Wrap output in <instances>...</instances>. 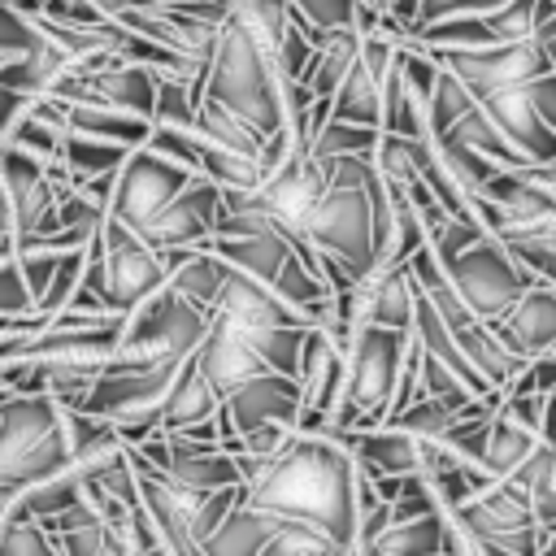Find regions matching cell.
I'll use <instances>...</instances> for the list:
<instances>
[{
    "label": "cell",
    "instance_id": "cell-1",
    "mask_svg": "<svg viewBox=\"0 0 556 556\" xmlns=\"http://www.w3.org/2000/svg\"><path fill=\"white\" fill-rule=\"evenodd\" d=\"M239 460V495L243 504L278 517L321 530L330 543L348 547L356 543V482L361 469L343 439L326 430H291V439L256 460L248 452H235Z\"/></svg>",
    "mask_w": 556,
    "mask_h": 556
},
{
    "label": "cell",
    "instance_id": "cell-2",
    "mask_svg": "<svg viewBox=\"0 0 556 556\" xmlns=\"http://www.w3.org/2000/svg\"><path fill=\"white\" fill-rule=\"evenodd\" d=\"M326 191L308 213L304 239L317 256H334L352 278H361L391 235V187L374 156H326Z\"/></svg>",
    "mask_w": 556,
    "mask_h": 556
},
{
    "label": "cell",
    "instance_id": "cell-3",
    "mask_svg": "<svg viewBox=\"0 0 556 556\" xmlns=\"http://www.w3.org/2000/svg\"><path fill=\"white\" fill-rule=\"evenodd\" d=\"M204 96L226 104L230 113H239L248 126H256L265 139L287 130V83L278 61L226 13L222 35H217V52L204 70Z\"/></svg>",
    "mask_w": 556,
    "mask_h": 556
},
{
    "label": "cell",
    "instance_id": "cell-4",
    "mask_svg": "<svg viewBox=\"0 0 556 556\" xmlns=\"http://www.w3.org/2000/svg\"><path fill=\"white\" fill-rule=\"evenodd\" d=\"M65 465H70V439L56 395L0 387V504L61 473Z\"/></svg>",
    "mask_w": 556,
    "mask_h": 556
},
{
    "label": "cell",
    "instance_id": "cell-5",
    "mask_svg": "<svg viewBox=\"0 0 556 556\" xmlns=\"http://www.w3.org/2000/svg\"><path fill=\"white\" fill-rule=\"evenodd\" d=\"M413 330H387V326H352L348 334V374H343V391L339 404L330 413L326 434L343 439L352 430H369L382 426L400 387V369H404V352H408Z\"/></svg>",
    "mask_w": 556,
    "mask_h": 556
},
{
    "label": "cell",
    "instance_id": "cell-6",
    "mask_svg": "<svg viewBox=\"0 0 556 556\" xmlns=\"http://www.w3.org/2000/svg\"><path fill=\"white\" fill-rule=\"evenodd\" d=\"M447 513L460 526V534L478 547V556H539L547 534L530 491L517 478H495Z\"/></svg>",
    "mask_w": 556,
    "mask_h": 556
},
{
    "label": "cell",
    "instance_id": "cell-7",
    "mask_svg": "<svg viewBox=\"0 0 556 556\" xmlns=\"http://www.w3.org/2000/svg\"><path fill=\"white\" fill-rule=\"evenodd\" d=\"M0 178H4V191H9L17 252L22 248H61V222H56L61 165L43 161L26 148L0 143Z\"/></svg>",
    "mask_w": 556,
    "mask_h": 556
},
{
    "label": "cell",
    "instance_id": "cell-8",
    "mask_svg": "<svg viewBox=\"0 0 556 556\" xmlns=\"http://www.w3.org/2000/svg\"><path fill=\"white\" fill-rule=\"evenodd\" d=\"M447 282L456 287V295L482 317V321H495L504 317L539 278L495 239V235H482L473 239L469 248H460L456 256L439 261Z\"/></svg>",
    "mask_w": 556,
    "mask_h": 556
},
{
    "label": "cell",
    "instance_id": "cell-9",
    "mask_svg": "<svg viewBox=\"0 0 556 556\" xmlns=\"http://www.w3.org/2000/svg\"><path fill=\"white\" fill-rule=\"evenodd\" d=\"M191 178L195 174L187 165H178V161H169V156H161L152 148H130L126 161L113 174V191H109L104 213L139 235Z\"/></svg>",
    "mask_w": 556,
    "mask_h": 556
},
{
    "label": "cell",
    "instance_id": "cell-10",
    "mask_svg": "<svg viewBox=\"0 0 556 556\" xmlns=\"http://www.w3.org/2000/svg\"><path fill=\"white\" fill-rule=\"evenodd\" d=\"M265 421H282V426L300 421V382H295V374L265 369V374H252V378H243L239 387H230L222 395L217 430H222L226 452H243V434L265 426Z\"/></svg>",
    "mask_w": 556,
    "mask_h": 556
},
{
    "label": "cell",
    "instance_id": "cell-11",
    "mask_svg": "<svg viewBox=\"0 0 556 556\" xmlns=\"http://www.w3.org/2000/svg\"><path fill=\"white\" fill-rule=\"evenodd\" d=\"M348 374V339H339L330 326H313L300 348L295 382H300V421L295 430H326L330 413L339 404Z\"/></svg>",
    "mask_w": 556,
    "mask_h": 556
},
{
    "label": "cell",
    "instance_id": "cell-12",
    "mask_svg": "<svg viewBox=\"0 0 556 556\" xmlns=\"http://www.w3.org/2000/svg\"><path fill=\"white\" fill-rule=\"evenodd\" d=\"M217 213H222V187L204 174H195L143 230L139 239H148L152 248L161 252H174V248H204L213 226H217Z\"/></svg>",
    "mask_w": 556,
    "mask_h": 556
},
{
    "label": "cell",
    "instance_id": "cell-13",
    "mask_svg": "<svg viewBox=\"0 0 556 556\" xmlns=\"http://www.w3.org/2000/svg\"><path fill=\"white\" fill-rule=\"evenodd\" d=\"M204 330H208V313L195 308L187 295H178V291L165 282V287H161L156 295H148L135 313H126V330H122V334L152 339V343H161V348L174 352V356H191V352L200 348Z\"/></svg>",
    "mask_w": 556,
    "mask_h": 556
},
{
    "label": "cell",
    "instance_id": "cell-14",
    "mask_svg": "<svg viewBox=\"0 0 556 556\" xmlns=\"http://www.w3.org/2000/svg\"><path fill=\"white\" fill-rule=\"evenodd\" d=\"M491 330L521 361H530L539 352H552L556 348V287L534 282L504 317L491 321Z\"/></svg>",
    "mask_w": 556,
    "mask_h": 556
},
{
    "label": "cell",
    "instance_id": "cell-15",
    "mask_svg": "<svg viewBox=\"0 0 556 556\" xmlns=\"http://www.w3.org/2000/svg\"><path fill=\"white\" fill-rule=\"evenodd\" d=\"M356 469L365 478H387V473H421V439L400 430V426H369L343 434Z\"/></svg>",
    "mask_w": 556,
    "mask_h": 556
},
{
    "label": "cell",
    "instance_id": "cell-16",
    "mask_svg": "<svg viewBox=\"0 0 556 556\" xmlns=\"http://www.w3.org/2000/svg\"><path fill=\"white\" fill-rule=\"evenodd\" d=\"M191 356H195V365L208 374V382H213L222 395H226L230 387H239L243 378L269 369V365L261 361V352H256L243 334H235L226 321H217V317H208V330H204V339H200V348H195Z\"/></svg>",
    "mask_w": 556,
    "mask_h": 556
},
{
    "label": "cell",
    "instance_id": "cell-17",
    "mask_svg": "<svg viewBox=\"0 0 556 556\" xmlns=\"http://www.w3.org/2000/svg\"><path fill=\"white\" fill-rule=\"evenodd\" d=\"M52 100L61 109L65 130L100 135V139H113V143H126V148H143L148 135H152V117H143V113H126V109L96 104V100H61V96H52Z\"/></svg>",
    "mask_w": 556,
    "mask_h": 556
},
{
    "label": "cell",
    "instance_id": "cell-18",
    "mask_svg": "<svg viewBox=\"0 0 556 556\" xmlns=\"http://www.w3.org/2000/svg\"><path fill=\"white\" fill-rule=\"evenodd\" d=\"M222 408V391L208 382V374L195 365V356H187L165 391V404H161V430H187V426H200L208 417H217Z\"/></svg>",
    "mask_w": 556,
    "mask_h": 556
},
{
    "label": "cell",
    "instance_id": "cell-19",
    "mask_svg": "<svg viewBox=\"0 0 556 556\" xmlns=\"http://www.w3.org/2000/svg\"><path fill=\"white\" fill-rule=\"evenodd\" d=\"M539 434L530 426H521L517 417H508L500 404L491 408L486 426H482V447H478V469H486L491 478H508L526 465V456L534 452Z\"/></svg>",
    "mask_w": 556,
    "mask_h": 556
},
{
    "label": "cell",
    "instance_id": "cell-20",
    "mask_svg": "<svg viewBox=\"0 0 556 556\" xmlns=\"http://www.w3.org/2000/svg\"><path fill=\"white\" fill-rule=\"evenodd\" d=\"M274 526H278V517H269V513L243 504V495H239V500L230 504V513L204 534L200 552H204V556H256V552L265 547V539L274 534Z\"/></svg>",
    "mask_w": 556,
    "mask_h": 556
},
{
    "label": "cell",
    "instance_id": "cell-21",
    "mask_svg": "<svg viewBox=\"0 0 556 556\" xmlns=\"http://www.w3.org/2000/svg\"><path fill=\"white\" fill-rule=\"evenodd\" d=\"M83 495H87V478H83L74 465H65L61 473H52V478H43V482L17 491V495L4 504V513H9V517H22V521H43V526H48V521H56L61 513H70Z\"/></svg>",
    "mask_w": 556,
    "mask_h": 556
},
{
    "label": "cell",
    "instance_id": "cell-22",
    "mask_svg": "<svg viewBox=\"0 0 556 556\" xmlns=\"http://www.w3.org/2000/svg\"><path fill=\"white\" fill-rule=\"evenodd\" d=\"M447 530H452V517L447 508H430V513H417V517H404V521H391L374 547L382 556H443V543H447Z\"/></svg>",
    "mask_w": 556,
    "mask_h": 556
},
{
    "label": "cell",
    "instance_id": "cell-23",
    "mask_svg": "<svg viewBox=\"0 0 556 556\" xmlns=\"http://www.w3.org/2000/svg\"><path fill=\"white\" fill-rule=\"evenodd\" d=\"M191 130L204 135V139H213L217 148L239 152V156H252V161H261V152H265V135L256 126H248L239 113H230L226 104L208 100V96H200L195 117H191Z\"/></svg>",
    "mask_w": 556,
    "mask_h": 556
},
{
    "label": "cell",
    "instance_id": "cell-24",
    "mask_svg": "<svg viewBox=\"0 0 556 556\" xmlns=\"http://www.w3.org/2000/svg\"><path fill=\"white\" fill-rule=\"evenodd\" d=\"M356 52H361V30L356 26H339V30L326 35V43L317 48V56H313V65L304 74V87L313 91V100H326L330 104L334 87L343 83V74L356 61Z\"/></svg>",
    "mask_w": 556,
    "mask_h": 556
},
{
    "label": "cell",
    "instance_id": "cell-25",
    "mask_svg": "<svg viewBox=\"0 0 556 556\" xmlns=\"http://www.w3.org/2000/svg\"><path fill=\"white\" fill-rule=\"evenodd\" d=\"M126 143H113V139H100V135H83V130H65L61 135V148H56V161L83 182V178H104V174H117V165L126 161Z\"/></svg>",
    "mask_w": 556,
    "mask_h": 556
},
{
    "label": "cell",
    "instance_id": "cell-26",
    "mask_svg": "<svg viewBox=\"0 0 556 556\" xmlns=\"http://www.w3.org/2000/svg\"><path fill=\"white\" fill-rule=\"evenodd\" d=\"M222 282H226V261H217V256L204 252V248L187 252V256L174 265V274H169V287H174L178 295H187L195 308H204L208 317H213V304H217V295H222Z\"/></svg>",
    "mask_w": 556,
    "mask_h": 556
},
{
    "label": "cell",
    "instance_id": "cell-27",
    "mask_svg": "<svg viewBox=\"0 0 556 556\" xmlns=\"http://www.w3.org/2000/svg\"><path fill=\"white\" fill-rule=\"evenodd\" d=\"M378 135L374 126H356V122H339V117H326L313 139L304 143L313 156H374L378 148Z\"/></svg>",
    "mask_w": 556,
    "mask_h": 556
},
{
    "label": "cell",
    "instance_id": "cell-28",
    "mask_svg": "<svg viewBox=\"0 0 556 556\" xmlns=\"http://www.w3.org/2000/svg\"><path fill=\"white\" fill-rule=\"evenodd\" d=\"M256 556H348V547L330 543L321 530L300 526V521H278L274 534L265 539V547Z\"/></svg>",
    "mask_w": 556,
    "mask_h": 556
},
{
    "label": "cell",
    "instance_id": "cell-29",
    "mask_svg": "<svg viewBox=\"0 0 556 556\" xmlns=\"http://www.w3.org/2000/svg\"><path fill=\"white\" fill-rule=\"evenodd\" d=\"M0 556H65L56 534L43 521H22V517H0Z\"/></svg>",
    "mask_w": 556,
    "mask_h": 556
},
{
    "label": "cell",
    "instance_id": "cell-30",
    "mask_svg": "<svg viewBox=\"0 0 556 556\" xmlns=\"http://www.w3.org/2000/svg\"><path fill=\"white\" fill-rule=\"evenodd\" d=\"M39 39H43L39 22H35L30 13H22L13 0H0V61L30 52Z\"/></svg>",
    "mask_w": 556,
    "mask_h": 556
},
{
    "label": "cell",
    "instance_id": "cell-31",
    "mask_svg": "<svg viewBox=\"0 0 556 556\" xmlns=\"http://www.w3.org/2000/svg\"><path fill=\"white\" fill-rule=\"evenodd\" d=\"M70 252V248H65ZM61 248H22V252H13L17 256V265H22V278H26V291H30V304L48 291V282H52V274H56V265H61V256H65Z\"/></svg>",
    "mask_w": 556,
    "mask_h": 556
},
{
    "label": "cell",
    "instance_id": "cell-32",
    "mask_svg": "<svg viewBox=\"0 0 556 556\" xmlns=\"http://www.w3.org/2000/svg\"><path fill=\"white\" fill-rule=\"evenodd\" d=\"M291 9L317 30H339L356 22V0H291Z\"/></svg>",
    "mask_w": 556,
    "mask_h": 556
},
{
    "label": "cell",
    "instance_id": "cell-33",
    "mask_svg": "<svg viewBox=\"0 0 556 556\" xmlns=\"http://www.w3.org/2000/svg\"><path fill=\"white\" fill-rule=\"evenodd\" d=\"M26 308H30V291H26L22 265H17V256H4L0 261V321L4 317H17Z\"/></svg>",
    "mask_w": 556,
    "mask_h": 556
},
{
    "label": "cell",
    "instance_id": "cell-34",
    "mask_svg": "<svg viewBox=\"0 0 556 556\" xmlns=\"http://www.w3.org/2000/svg\"><path fill=\"white\" fill-rule=\"evenodd\" d=\"M361 4H374V9H382V17H387V22H395V30H400V35H408V30H413V13H417V0H361Z\"/></svg>",
    "mask_w": 556,
    "mask_h": 556
}]
</instances>
